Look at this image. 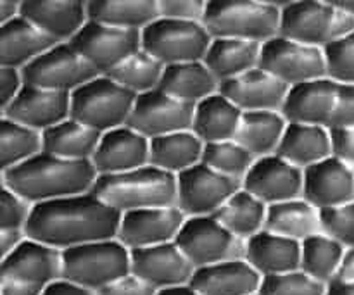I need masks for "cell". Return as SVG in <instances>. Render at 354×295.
<instances>
[{"label": "cell", "instance_id": "6da1fadb", "mask_svg": "<svg viewBox=\"0 0 354 295\" xmlns=\"http://www.w3.org/2000/svg\"><path fill=\"white\" fill-rule=\"evenodd\" d=\"M121 216L120 211L88 192L37 204L28 221L26 235L64 252L80 245L116 238Z\"/></svg>", "mask_w": 354, "mask_h": 295}, {"label": "cell", "instance_id": "7a4b0ae2", "mask_svg": "<svg viewBox=\"0 0 354 295\" xmlns=\"http://www.w3.org/2000/svg\"><path fill=\"white\" fill-rule=\"evenodd\" d=\"M97 178L92 161H68L44 151L24 164L2 171V187L37 206L92 192Z\"/></svg>", "mask_w": 354, "mask_h": 295}, {"label": "cell", "instance_id": "3957f363", "mask_svg": "<svg viewBox=\"0 0 354 295\" xmlns=\"http://www.w3.org/2000/svg\"><path fill=\"white\" fill-rule=\"evenodd\" d=\"M92 193L121 214L178 206V178L147 164L121 175L99 176Z\"/></svg>", "mask_w": 354, "mask_h": 295}, {"label": "cell", "instance_id": "277c9868", "mask_svg": "<svg viewBox=\"0 0 354 295\" xmlns=\"http://www.w3.org/2000/svg\"><path fill=\"white\" fill-rule=\"evenodd\" d=\"M282 2L273 0H213L207 2L204 26L213 38L266 44L280 37Z\"/></svg>", "mask_w": 354, "mask_h": 295}, {"label": "cell", "instance_id": "5b68a950", "mask_svg": "<svg viewBox=\"0 0 354 295\" xmlns=\"http://www.w3.org/2000/svg\"><path fill=\"white\" fill-rule=\"evenodd\" d=\"M353 33L354 16L341 2H282L280 37L325 50Z\"/></svg>", "mask_w": 354, "mask_h": 295}, {"label": "cell", "instance_id": "8992f818", "mask_svg": "<svg viewBox=\"0 0 354 295\" xmlns=\"http://www.w3.org/2000/svg\"><path fill=\"white\" fill-rule=\"evenodd\" d=\"M131 273V251L118 238L62 252V278L99 294Z\"/></svg>", "mask_w": 354, "mask_h": 295}, {"label": "cell", "instance_id": "52a82bcc", "mask_svg": "<svg viewBox=\"0 0 354 295\" xmlns=\"http://www.w3.org/2000/svg\"><path fill=\"white\" fill-rule=\"evenodd\" d=\"M137 95L106 75L71 93V120L86 124L99 133L127 126Z\"/></svg>", "mask_w": 354, "mask_h": 295}, {"label": "cell", "instance_id": "ba28073f", "mask_svg": "<svg viewBox=\"0 0 354 295\" xmlns=\"http://www.w3.org/2000/svg\"><path fill=\"white\" fill-rule=\"evenodd\" d=\"M213 37L203 23L159 17L142 31V50L165 66L204 61Z\"/></svg>", "mask_w": 354, "mask_h": 295}, {"label": "cell", "instance_id": "9c48e42d", "mask_svg": "<svg viewBox=\"0 0 354 295\" xmlns=\"http://www.w3.org/2000/svg\"><path fill=\"white\" fill-rule=\"evenodd\" d=\"M175 244L196 269L245 259L248 251V242L230 234L214 216L187 218Z\"/></svg>", "mask_w": 354, "mask_h": 295}, {"label": "cell", "instance_id": "30bf717a", "mask_svg": "<svg viewBox=\"0 0 354 295\" xmlns=\"http://www.w3.org/2000/svg\"><path fill=\"white\" fill-rule=\"evenodd\" d=\"M259 68L265 69L289 88L313 79L328 78L325 50L277 37L263 44Z\"/></svg>", "mask_w": 354, "mask_h": 295}, {"label": "cell", "instance_id": "8fae6325", "mask_svg": "<svg viewBox=\"0 0 354 295\" xmlns=\"http://www.w3.org/2000/svg\"><path fill=\"white\" fill-rule=\"evenodd\" d=\"M24 83L54 92L75 93L100 76L71 44H57L23 69Z\"/></svg>", "mask_w": 354, "mask_h": 295}, {"label": "cell", "instance_id": "7c38bea8", "mask_svg": "<svg viewBox=\"0 0 354 295\" xmlns=\"http://www.w3.org/2000/svg\"><path fill=\"white\" fill-rule=\"evenodd\" d=\"M69 44L99 75H109L128 57L142 50V31L88 21Z\"/></svg>", "mask_w": 354, "mask_h": 295}, {"label": "cell", "instance_id": "4fadbf2b", "mask_svg": "<svg viewBox=\"0 0 354 295\" xmlns=\"http://www.w3.org/2000/svg\"><path fill=\"white\" fill-rule=\"evenodd\" d=\"M178 178V207L187 218L214 216L232 196L242 190V182L206 164H197Z\"/></svg>", "mask_w": 354, "mask_h": 295}, {"label": "cell", "instance_id": "5bb4252c", "mask_svg": "<svg viewBox=\"0 0 354 295\" xmlns=\"http://www.w3.org/2000/svg\"><path fill=\"white\" fill-rule=\"evenodd\" d=\"M196 106L182 102L162 90L137 95L128 126L149 140L192 130Z\"/></svg>", "mask_w": 354, "mask_h": 295}, {"label": "cell", "instance_id": "9a60e30c", "mask_svg": "<svg viewBox=\"0 0 354 295\" xmlns=\"http://www.w3.org/2000/svg\"><path fill=\"white\" fill-rule=\"evenodd\" d=\"M62 278V251L26 238L9 256L0 259V282H14L47 289Z\"/></svg>", "mask_w": 354, "mask_h": 295}, {"label": "cell", "instance_id": "2e32d148", "mask_svg": "<svg viewBox=\"0 0 354 295\" xmlns=\"http://www.w3.org/2000/svg\"><path fill=\"white\" fill-rule=\"evenodd\" d=\"M185 221L178 206L131 211L121 216L116 238L130 251L173 244Z\"/></svg>", "mask_w": 354, "mask_h": 295}, {"label": "cell", "instance_id": "e0dca14e", "mask_svg": "<svg viewBox=\"0 0 354 295\" xmlns=\"http://www.w3.org/2000/svg\"><path fill=\"white\" fill-rule=\"evenodd\" d=\"M245 192L258 197L266 206L303 199L304 171L280 155L256 159L254 166L242 182Z\"/></svg>", "mask_w": 354, "mask_h": 295}, {"label": "cell", "instance_id": "ac0fdd59", "mask_svg": "<svg viewBox=\"0 0 354 295\" xmlns=\"http://www.w3.org/2000/svg\"><path fill=\"white\" fill-rule=\"evenodd\" d=\"M131 273L144 280L158 292L190 285L194 278L192 263L182 249L173 244L131 251Z\"/></svg>", "mask_w": 354, "mask_h": 295}, {"label": "cell", "instance_id": "d6986e66", "mask_svg": "<svg viewBox=\"0 0 354 295\" xmlns=\"http://www.w3.org/2000/svg\"><path fill=\"white\" fill-rule=\"evenodd\" d=\"M0 117L45 133L71 117V93L26 85L7 109L0 111Z\"/></svg>", "mask_w": 354, "mask_h": 295}, {"label": "cell", "instance_id": "ffe728a7", "mask_svg": "<svg viewBox=\"0 0 354 295\" xmlns=\"http://www.w3.org/2000/svg\"><path fill=\"white\" fill-rule=\"evenodd\" d=\"M97 175H121L151 164V140L133 128L121 126L102 135L92 159Z\"/></svg>", "mask_w": 354, "mask_h": 295}, {"label": "cell", "instance_id": "44dd1931", "mask_svg": "<svg viewBox=\"0 0 354 295\" xmlns=\"http://www.w3.org/2000/svg\"><path fill=\"white\" fill-rule=\"evenodd\" d=\"M320 211L354 202V168L337 155L325 159L304 171V196Z\"/></svg>", "mask_w": 354, "mask_h": 295}, {"label": "cell", "instance_id": "7402d4cb", "mask_svg": "<svg viewBox=\"0 0 354 295\" xmlns=\"http://www.w3.org/2000/svg\"><path fill=\"white\" fill-rule=\"evenodd\" d=\"M339 86L341 85L330 78L313 79L292 86L282 107L287 123L315 124L330 130L339 99Z\"/></svg>", "mask_w": 354, "mask_h": 295}, {"label": "cell", "instance_id": "603a6c76", "mask_svg": "<svg viewBox=\"0 0 354 295\" xmlns=\"http://www.w3.org/2000/svg\"><path fill=\"white\" fill-rule=\"evenodd\" d=\"M289 90L286 83L261 68L221 83L220 86V93L230 99L242 113H259V111L282 113Z\"/></svg>", "mask_w": 354, "mask_h": 295}, {"label": "cell", "instance_id": "cb8c5ba5", "mask_svg": "<svg viewBox=\"0 0 354 295\" xmlns=\"http://www.w3.org/2000/svg\"><path fill=\"white\" fill-rule=\"evenodd\" d=\"M23 17L57 44H69L88 23V10L78 0H23Z\"/></svg>", "mask_w": 354, "mask_h": 295}, {"label": "cell", "instance_id": "d4e9b609", "mask_svg": "<svg viewBox=\"0 0 354 295\" xmlns=\"http://www.w3.org/2000/svg\"><path fill=\"white\" fill-rule=\"evenodd\" d=\"M261 283L263 276L245 259H239L196 269L190 287L201 295H256Z\"/></svg>", "mask_w": 354, "mask_h": 295}, {"label": "cell", "instance_id": "484cf974", "mask_svg": "<svg viewBox=\"0 0 354 295\" xmlns=\"http://www.w3.org/2000/svg\"><path fill=\"white\" fill-rule=\"evenodd\" d=\"M55 45L57 41L21 16L0 26V66L24 69Z\"/></svg>", "mask_w": 354, "mask_h": 295}, {"label": "cell", "instance_id": "4316f807", "mask_svg": "<svg viewBox=\"0 0 354 295\" xmlns=\"http://www.w3.org/2000/svg\"><path fill=\"white\" fill-rule=\"evenodd\" d=\"M277 155L306 171L334 155L332 130L315 124L289 123Z\"/></svg>", "mask_w": 354, "mask_h": 295}, {"label": "cell", "instance_id": "83f0119b", "mask_svg": "<svg viewBox=\"0 0 354 295\" xmlns=\"http://www.w3.org/2000/svg\"><path fill=\"white\" fill-rule=\"evenodd\" d=\"M245 261L263 278L297 272L301 269V242L265 230L248 240Z\"/></svg>", "mask_w": 354, "mask_h": 295}, {"label": "cell", "instance_id": "f1b7e54d", "mask_svg": "<svg viewBox=\"0 0 354 295\" xmlns=\"http://www.w3.org/2000/svg\"><path fill=\"white\" fill-rule=\"evenodd\" d=\"M244 113L223 93L211 95L196 106L192 131L204 144L235 140Z\"/></svg>", "mask_w": 354, "mask_h": 295}, {"label": "cell", "instance_id": "f546056e", "mask_svg": "<svg viewBox=\"0 0 354 295\" xmlns=\"http://www.w3.org/2000/svg\"><path fill=\"white\" fill-rule=\"evenodd\" d=\"M261 48L263 45L256 41L213 38L203 62L216 76L218 82L225 83L259 68Z\"/></svg>", "mask_w": 354, "mask_h": 295}, {"label": "cell", "instance_id": "4dcf8cb0", "mask_svg": "<svg viewBox=\"0 0 354 295\" xmlns=\"http://www.w3.org/2000/svg\"><path fill=\"white\" fill-rule=\"evenodd\" d=\"M221 83L203 61L166 66L159 90L182 102L197 106L220 93Z\"/></svg>", "mask_w": 354, "mask_h": 295}, {"label": "cell", "instance_id": "1f68e13d", "mask_svg": "<svg viewBox=\"0 0 354 295\" xmlns=\"http://www.w3.org/2000/svg\"><path fill=\"white\" fill-rule=\"evenodd\" d=\"M265 230L303 244L308 238L324 234L322 211L306 199L275 204L268 207Z\"/></svg>", "mask_w": 354, "mask_h": 295}, {"label": "cell", "instance_id": "d6a6232c", "mask_svg": "<svg viewBox=\"0 0 354 295\" xmlns=\"http://www.w3.org/2000/svg\"><path fill=\"white\" fill-rule=\"evenodd\" d=\"M86 10L88 21L131 31H144L161 17L159 0H92Z\"/></svg>", "mask_w": 354, "mask_h": 295}, {"label": "cell", "instance_id": "836d02e7", "mask_svg": "<svg viewBox=\"0 0 354 295\" xmlns=\"http://www.w3.org/2000/svg\"><path fill=\"white\" fill-rule=\"evenodd\" d=\"M204 144L192 130L151 140V164L169 175H182L203 162Z\"/></svg>", "mask_w": 354, "mask_h": 295}, {"label": "cell", "instance_id": "e575fe53", "mask_svg": "<svg viewBox=\"0 0 354 295\" xmlns=\"http://www.w3.org/2000/svg\"><path fill=\"white\" fill-rule=\"evenodd\" d=\"M287 120L279 111L244 113L235 142L248 149L256 159L277 154L287 130Z\"/></svg>", "mask_w": 354, "mask_h": 295}, {"label": "cell", "instance_id": "d590c367", "mask_svg": "<svg viewBox=\"0 0 354 295\" xmlns=\"http://www.w3.org/2000/svg\"><path fill=\"white\" fill-rule=\"evenodd\" d=\"M102 133L75 120H66L44 133V151L68 161H92Z\"/></svg>", "mask_w": 354, "mask_h": 295}, {"label": "cell", "instance_id": "8d00e7d4", "mask_svg": "<svg viewBox=\"0 0 354 295\" xmlns=\"http://www.w3.org/2000/svg\"><path fill=\"white\" fill-rule=\"evenodd\" d=\"M214 218L230 234L248 242L265 231L268 206L242 189L227 200V204L214 214Z\"/></svg>", "mask_w": 354, "mask_h": 295}, {"label": "cell", "instance_id": "74e56055", "mask_svg": "<svg viewBox=\"0 0 354 295\" xmlns=\"http://www.w3.org/2000/svg\"><path fill=\"white\" fill-rule=\"evenodd\" d=\"M346 247L328 235L320 234L301 244V272L318 282H335L344 261Z\"/></svg>", "mask_w": 354, "mask_h": 295}, {"label": "cell", "instance_id": "f35d334b", "mask_svg": "<svg viewBox=\"0 0 354 295\" xmlns=\"http://www.w3.org/2000/svg\"><path fill=\"white\" fill-rule=\"evenodd\" d=\"M44 152V133L0 117V169L17 168Z\"/></svg>", "mask_w": 354, "mask_h": 295}, {"label": "cell", "instance_id": "ab89813d", "mask_svg": "<svg viewBox=\"0 0 354 295\" xmlns=\"http://www.w3.org/2000/svg\"><path fill=\"white\" fill-rule=\"evenodd\" d=\"M165 69L166 66L162 62H159L145 50H140L106 76L113 78L135 95H144L159 88Z\"/></svg>", "mask_w": 354, "mask_h": 295}, {"label": "cell", "instance_id": "60d3db41", "mask_svg": "<svg viewBox=\"0 0 354 295\" xmlns=\"http://www.w3.org/2000/svg\"><path fill=\"white\" fill-rule=\"evenodd\" d=\"M254 162V155L235 140L207 144L204 147L203 164L239 182H244Z\"/></svg>", "mask_w": 354, "mask_h": 295}, {"label": "cell", "instance_id": "b9f144b4", "mask_svg": "<svg viewBox=\"0 0 354 295\" xmlns=\"http://www.w3.org/2000/svg\"><path fill=\"white\" fill-rule=\"evenodd\" d=\"M328 285L311 278L304 272L283 273V275L263 278L261 295H327Z\"/></svg>", "mask_w": 354, "mask_h": 295}, {"label": "cell", "instance_id": "7bdbcfd3", "mask_svg": "<svg viewBox=\"0 0 354 295\" xmlns=\"http://www.w3.org/2000/svg\"><path fill=\"white\" fill-rule=\"evenodd\" d=\"M327 76L339 85H354V33L325 48Z\"/></svg>", "mask_w": 354, "mask_h": 295}, {"label": "cell", "instance_id": "ee69618b", "mask_svg": "<svg viewBox=\"0 0 354 295\" xmlns=\"http://www.w3.org/2000/svg\"><path fill=\"white\" fill-rule=\"evenodd\" d=\"M322 225L325 235L337 240L346 249L354 247V202L322 211Z\"/></svg>", "mask_w": 354, "mask_h": 295}, {"label": "cell", "instance_id": "f6af8a7d", "mask_svg": "<svg viewBox=\"0 0 354 295\" xmlns=\"http://www.w3.org/2000/svg\"><path fill=\"white\" fill-rule=\"evenodd\" d=\"M33 204L28 202L17 193L2 187L0 192V231L2 230H24L33 213Z\"/></svg>", "mask_w": 354, "mask_h": 295}, {"label": "cell", "instance_id": "bcb514c9", "mask_svg": "<svg viewBox=\"0 0 354 295\" xmlns=\"http://www.w3.org/2000/svg\"><path fill=\"white\" fill-rule=\"evenodd\" d=\"M206 9L204 0H159L161 17L183 23H204Z\"/></svg>", "mask_w": 354, "mask_h": 295}, {"label": "cell", "instance_id": "7dc6e473", "mask_svg": "<svg viewBox=\"0 0 354 295\" xmlns=\"http://www.w3.org/2000/svg\"><path fill=\"white\" fill-rule=\"evenodd\" d=\"M26 86L23 69L0 66V111L7 109Z\"/></svg>", "mask_w": 354, "mask_h": 295}, {"label": "cell", "instance_id": "c3c4849f", "mask_svg": "<svg viewBox=\"0 0 354 295\" xmlns=\"http://www.w3.org/2000/svg\"><path fill=\"white\" fill-rule=\"evenodd\" d=\"M354 128V85L339 86V99L332 117L330 130H353Z\"/></svg>", "mask_w": 354, "mask_h": 295}, {"label": "cell", "instance_id": "681fc988", "mask_svg": "<svg viewBox=\"0 0 354 295\" xmlns=\"http://www.w3.org/2000/svg\"><path fill=\"white\" fill-rule=\"evenodd\" d=\"M159 292L151 287L149 283H145L144 280L138 278L137 275L130 273V275L123 276V278L116 280L114 283H111L109 287L100 290L97 295H158Z\"/></svg>", "mask_w": 354, "mask_h": 295}, {"label": "cell", "instance_id": "f907efd6", "mask_svg": "<svg viewBox=\"0 0 354 295\" xmlns=\"http://www.w3.org/2000/svg\"><path fill=\"white\" fill-rule=\"evenodd\" d=\"M334 155L354 168V128L353 130H332Z\"/></svg>", "mask_w": 354, "mask_h": 295}, {"label": "cell", "instance_id": "816d5d0a", "mask_svg": "<svg viewBox=\"0 0 354 295\" xmlns=\"http://www.w3.org/2000/svg\"><path fill=\"white\" fill-rule=\"evenodd\" d=\"M28 238L24 230H2L0 231V258H6L16 251Z\"/></svg>", "mask_w": 354, "mask_h": 295}, {"label": "cell", "instance_id": "f5cc1de1", "mask_svg": "<svg viewBox=\"0 0 354 295\" xmlns=\"http://www.w3.org/2000/svg\"><path fill=\"white\" fill-rule=\"evenodd\" d=\"M41 295H97L92 290L85 289V287H80L76 283L68 282V280L61 278L57 282H54L52 285H48L47 289H44Z\"/></svg>", "mask_w": 354, "mask_h": 295}, {"label": "cell", "instance_id": "db71d44e", "mask_svg": "<svg viewBox=\"0 0 354 295\" xmlns=\"http://www.w3.org/2000/svg\"><path fill=\"white\" fill-rule=\"evenodd\" d=\"M23 16V0H0V26Z\"/></svg>", "mask_w": 354, "mask_h": 295}, {"label": "cell", "instance_id": "11a10c76", "mask_svg": "<svg viewBox=\"0 0 354 295\" xmlns=\"http://www.w3.org/2000/svg\"><path fill=\"white\" fill-rule=\"evenodd\" d=\"M44 290L14 282H0V295H41Z\"/></svg>", "mask_w": 354, "mask_h": 295}, {"label": "cell", "instance_id": "9f6ffc18", "mask_svg": "<svg viewBox=\"0 0 354 295\" xmlns=\"http://www.w3.org/2000/svg\"><path fill=\"white\" fill-rule=\"evenodd\" d=\"M335 282H354V247L346 249L344 261Z\"/></svg>", "mask_w": 354, "mask_h": 295}, {"label": "cell", "instance_id": "6f0895ef", "mask_svg": "<svg viewBox=\"0 0 354 295\" xmlns=\"http://www.w3.org/2000/svg\"><path fill=\"white\" fill-rule=\"evenodd\" d=\"M327 295H354V282H332Z\"/></svg>", "mask_w": 354, "mask_h": 295}, {"label": "cell", "instance_id": "680465c9", "mask_svg": "<svg viewBox=\"0 0 354 295\" xmlns=\"http://www.w3.org/2000/svg\"><path fill=\"white\" fill-rule=\"evenodd\" d=\"M158 295H201L197 290H194L190 285L185 287H176V289H168V290H162Z\"/></svg>", "mask_w": 354, "mask_h": 295}, {"label": "cell", "instance_id": "91938a15", "mask_svg": "<svg viewBox=\"0 0 354 295\" xmlns=\"http://www.w3.org/2000/svg\"><path fill=\"white\" fill-rule=\"evenodd\" d=\"M341 6L344 7V9H348L349 12H351L354 16V0H353V2H341Z\"/></svg>", "mask_w": 354, "mask_h": 295}, {"label": "cell", "instance_id": "94428289", "mask_svg": "<svg viewBox=\"0 0 354 295\" xmlns=\"http://www.w3.org/2000/svg\"><path fill=\"white\" fill-rule=\"evenodd\" d=\"M256 295H261V294H256Z\"/></svg>", "mask_w": 354, "mask_h": 295}]
</instances>
